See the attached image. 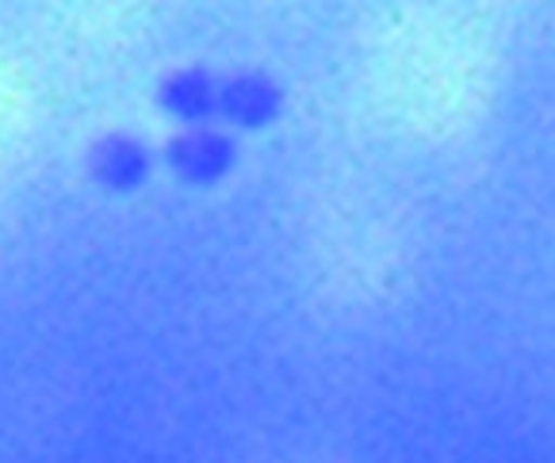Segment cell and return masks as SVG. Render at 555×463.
Instances as JSON below:
<instances>
[{
    "instance_id": "obj_1",
    "label": "cell",
    "mask_w": 555,
    "mask_h": 463,
    "mask_svg": "<svg viewBox=\"0 0 555 463\" xmlns=\"http://www.w3.org/2000/svg\"><path fill=\"white\" fill-rule=\"evenodd\" d=\"M234 162H237L234 139L211 127H192L165 146V165L172 169V177L196 188L219 184L234 169Z\"/></svg>"
},
{
    "instance_id": "obj_2",
    "label": "cell",
    "mask_w": 555,
    "mask_h": 463,
    "mask_svg": "<svg viewBox=\"0 0 555 463\" xmlns=\"http://www.w3.org/2000/svg\"><path fill=\"white\" fill-rule=\"evenodd\" d=\"M284 107V92L272 77L264 74H237L219 81V97H215V115L242 130H261Z\"/></svg>"
},
{
    "instance_id": "obj_3",
    "label": "cell",
    "mask_w": 555,
    "mask_h": 463,
    "mask_svg": "<svg viewBox=\"0 0 555 463\" xmlns=\"http://www.w3.org/2000/svg\"><path fill=\"white\" fill-rule=\"evenodd\" d=\"M154 169V157L134 134H107L92 146L89 172L104 192L112 195H131L142 188V180Z\"/></svg>"
},
{
    "instance_id": "obj_4",
    "label": "cell",
    "mask_w": 555,
    "mask_h": 463,
    "mask_svg": "<svg viewBox=\"0 0 555 463\" xmlns=\"http://www.w3.org/2000/svg\"><path fill=\"white\" fill-rule=\"evenodd\" d=\"M215 97H219V81L207 69L192 65V69H177L162 81L157 89V104L165 115H172L177 123H192L204 127L215 115Z\"/></svg>"
}]
</instances>
